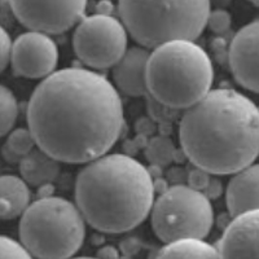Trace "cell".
<instances>
[{"mask_svg":"<svg viewBox=\"0 0 259 259\" xmlns=\"http://www.w3.org/2000/svg\"><path fill=\"white\" fill-rule=\"evenodd\" d=\"M26 118L36 147L70 165L108 153L124 123L114 84L83 68L55 70L41 80L30 97Z\"/></svg>","mask_w":259,"mask_h":259,"instance_id":"obj_1","label":"cell"},{"mask_svg":"<svg viewBox=\"0 0 259 259\" xmlns=\"http://www.w3.org/2000/svg\"><path fill=\"white\" fill-rule=\"evenodd\" d=\"M179 140L194 167L210 175L235 174L258 157V108L233 89L210 90L183 113Z\"/></svg>","mask_w":259,"mask_h":259,"instance_id":"obj_2","label":"cell"},{"mask_svg":"<svg viewBox=\"0 0 259 259\" xmlns=\"http://www.w3.org/2000/svg\"><path fill=\"white\" fill-rule=\"evenodd\" d=\"M154 194L149 170L126 154L87 162L75 180V205L85 223L104 233H123L142 224Z\"/></svg>","mask_w":259,"mask_h":259,"instance_id":"obj_3","label":"cell"},{"mask_svg":"<svg viewBox=\"0 0 259 259\" xmlns=\"http://www.w3.org/2000/svg\"><path fill=\"white\" fill-rule=\"evenodd\" d=\"M145 80L153 100L171 109L186 110L211 90L214 68L201 46L177 39L149 51Z\"/></svg>","mask_w":259,"mask_h":259,"instance_id":"obj_4","label":"cell"},{"mask_svg":"<svg viewBox=\"0 0 259 259\" xmlns=\"http://www.w3.org/2000/svg\"><path fill=\"white\" fill-rule=\"evenodd\" d=\"M210 11V0H118L121 22L145 48L194 40L206 27Z\"/></svg>","mask_w":259,"mask_h":259,"instance_id":"obj_5","label":"cell"},{"mask_svg":"<svg viewBox=\"0 0 259 259\" xmlns=\"http://www.w3.org/2000/svg\"><path fill=\"white\" fill-rule=\"evenodd\" d=\"M18 236L34 259H69L84 242L85 221L75 203L47 196L22 212Z\"/></svg>","mask_w":259,"mask_h":259,"instance_id":"obj_6","label":"cell"},{"mask_svg":"<svg viewBox=\"0 0 259 259\" xmlns=\"http://www.w3.org/2000/svg\"><path fill=\"white\" fill-rule=\"evenodd\" d=\"M152 228L162 242L203 240L214 224V210L203 192L175 184L159 193L150 209Z\"/></svg>","mask_w":259,"mask_h":259,"instance_id":"obj_7","label":"cell"},{"mask_svg":"<svg viewBox=\"0 0 259 259\" xmlns=\"http://www.w3.org/2000/svg\"><path fill=\"white\" fill-rule=\"evenodd\" d=\"M128 32L121 20L108 15L84 17L73 35L75 56L90 69H109L127 51Z\"/></svg>","mask_w":259,"mask_h":259,"instance_id":"obj_8","label":"cell"},{"mask_svg":"<svg viewBox=\"0 0 259 259\" xmlns=\"http://www.w3.org/2000/svg\"><path fill=\"white\" fill-rule=\"evenodd\" d=\"M13 15L29 30L62 34L79 22L87 0H9Z\"/></svg>","mask_w":259,"mask_h":259,"instance_id":"obj_9","label":"cell"},{"mask_svg":"<svg viewBox=\"0 0 259 259\" xmlns=\"http://www.w3.org/2000/svg\"><path fill=\"white\" fill-rule=\"evenodd\" d=\"M15 74L29 79H45L56 70L59 48L48 34L40 31L24 32L12 43L11 62Z\"/></svg>","mask_w":259,"mask_h":259,"instance_id":"obj_10","label":"cell"},{"mask_svg":"<svg viewBox=\"0 0 259 259\" xmlns=\"http://www.w3.org/2000/svg\"><path fill=\"white\" fill-rule=\"evenodd\" d=\"M259 22L253 21L236 32L230 46V68L242 89L256 94L258 79Z\"/></svg>","mask_w":259,"mask_h":259,"instance_id":"obj_11","label":"cell"},{"mask_svg":"<svg viewBox=\"0 0 259 259\" xmlns=\"http://www.w3.org/2000/svg\"><path fill=\"white\" fill-rule=\"evenodd\" d=\"M259 211L232 218L217 246L219 259H258Z\"/></svg>","mask_w":259,"mask_h":259,"instance_id":"obj_12","label":"cell"},{"mask_svg":"<svg viewBox=\"0 0 259 259\" xmlns=\"http://www.w3.org/2000/svg\"><path fill=\"white\" fill-rule=\"evenodd\" d=\"M148 57V48L142 46L127 48L123 56L113 66V79L118 92L134 97L148 95L145 80Z\"/></svg>","mask_w":259,"mask_h":259,"instance_id":"obj_13","label":"cell"},{"mask_svg":"<svg viewBox=\"0 0 259 259\" xmlns=\"http://www.w3.org/2000/svg\"><path fill=\"white\" fill-rule=\"evenodd\" d=\"M231 178L226 191L227 209L231 217L258 210L259 167L256 163L237 171Z\"/></svg>","mask_w":259,"mask_h":259,"instance_id":"obj_14","label":"cell"},{"mask_svg":"<svg viewBox=\"0 0 259 259\" xmlns=\"http://www.w3.org/2000/svg\"><path fill=\"white\" fill-rule=\"evenodd\" d=\"M21 178L27 186L41 187L51 184L59 177L60 162L35 147L18 161Z\"/></svg>","mask_w":259,"mask_h":259,"instance_id":"obj_15","label":"cell"},{"mask_svg":"<svg viewBox=\"0 0 259 259\" xmlns=\"http://www.w3.org/2000/svg\"><path fill=\"white\" fill-rule=\"evenodd\" d=\"M29 186L24 179L15 175L0 177V219L18 218L30 205Z\"/></svg>","mask_w":259,"mask_h":259,"instance_id":"obj_16","label":"cell"},{"mask_svg":"<svg viewBox=\"0 0 259 259\" xmlns=\"http://www.w3.org/2000/svg\"><path fill=\"white\" fill-rule=\"evenodd\" d=\"M156 259H219L217 247L200 239H184L166 244Z\"/></svg>","mask_w":259,"mask_h":259,"instance_id":"obj_17","label":"cell"},{"mask_svg":"<svg viewBox=\"0 0 259 259\" xmlns=\"http://www.w3.org/2000/svg\"><path fill=\"white\" fill-rule=\"evenodd\" d=\"M18 117V103L8 87L0 84V138L12 131Z\"/></svg>","mask_w":259,"mask_h":259,"instance_id":"obj_18","label":"cell"},{"mask_svg":"<svg viewBox=\"0 0 259 259\" xmlns=\"http://www.w3.org/2000/svg\"><path fill=\"white\" fill-rule=\"evenodd\" d=\"M174 143L166 136H156L150 139V142L147 144V158L150 163L156 166H167L172 162L175 157Z\"/></svg>","mask_w":259,"mask_h":259,"instance_id":"obj_19","label":"cell"},{"mask_svg":"<svg viewBox=\"0 0 259 259\" xmlns=\"http://www.w3.org/2000/svg\"><path fill=\"white\" fill-rule=\"evenodd\" d=\"M6 147L8 148L13 154L17 157H22L27 154L32 148H35V142L30 134L29 128H16L12 133H9L8 140L6 143Z\"/></svg>","mask_w":259,"mask_h":259,"instance_id":"obj_20","label":"cell"},{"mask_svg":"<svg viewBox=\"0 0 259 259\" xmlns=\"http://www.w3.org/2000/svg\"><path fill=\"white\" fill-rule=\"evenodd\" d=\"M0 259H34L22 245L8 236L0 235Z\"/></svg>","mask_w":259,"mask_h":259,"instance_id":"obj_21","label":"cell"},{"mask_svg":"<svg viewBox=\"0 0 259 259\" xmlns=\"http://www.w3.org/2000/svg\"><path fill=\"white\" fill-rule=\"evenodd\" d=\"M231 24H232L231 15L227 11H224V9L210 11L209 16H207L206 26L211 31L217 32V34H223V32H226L231 27Z\"/></svg>","mask_w":259,"mask_h":259,"instance_id":"obj_22","label":"cell"},{"mask_svg":"<svg viewBox=\"0 0 259 259\" xmlns=\"http://www.w3.org/2000/svg\"><path fill=\"white\" fill-rule=\"evenodd\" d=\"M12 39L8 31L0 26V73L7 69L11 62V51H12Z\"/></svg>","mask_w":259,"mask_h":259,"instance_id":"obj_23","label":"cell"},{"mask_svg":"<svg viewBox=\"0 0 259 259\" xmlns=\"http://www.w3.org/2000/svg\"><path fill=\"white\" fill-rule=\"evenodd\" d=\"M187 182H188L191 188L202 192L209 184L210 174L202 168L194 167L193 170L189 171V174H187Z\"/></svg>","mask_w":259,"mask_h":259,"instance_id":"obj_24","label":"cell"},{"mask_svg":"<svg viewBox=\"0 0 259 259\" xmlns=\"http://www.w3.org/2000/svg\"><path fill=\"white\" fill-rule=\"evenodd\" d=\"M203 194L206 196L207 198H214V197H218L219 194H221L222 192V186L221 183L218 182V180L212 179V178H210V182L209 184L206 186V188L203 189Z\"/></svg>","mask_w":259,"mask_h":259,"instance_id":"obj_25","label":"cell"},{"mask_svg":"<svg viewBox=\"0 0 259 259\" xmlns=\"http://www.w3.org/2000/svg\"><path fill=\"white\" fill-rule=\"evenodd\" d=\"M113 12V4L109 0H100L96 6V13L99 15H108L112 16Z\"/></svg>","mask_w":259,"mask_h":259,"instance_id":"obj_26","label":"cell"},{"mask_svg":"<svg viewBox=\"0 0 259 259\" xmlns=\"http://www.w3.org/2000/svg\"><path fill=\"white\" fill-rule=\"evenodd\" d=\"M99 258L100 259H118V253L117 250H114L113 247L108 246V247H104L103 250L99 253Z\"/></svg>","mask_w":259,"mask_h":259,"instance_id":"obj_27","label":"cell"},{"mask_svg":"<svg viewBox=\"0 0 259 259\" xmlns=\"http://www.w3.org/2000/svg\"><path fill=\"white\" fill-rule=\"evenodd\" d=\"M69 259H100V258H92V256H77V258H69Z\"/></svg>","mask_w":259,"mask_h":259,"instance_id":"obj_28","label":"cell"},{"mask_svg":"<svg viewBox=\"0 0 259 259\" xmlns=\"http://www.w3.org/2000/svg\"><path fill=\"white\" fill-rule=\"evenodd\" d=\"M249 2H250V3H253L254 6H258L259 4V0H249Z\"/></svg>","mask_w":259,"mask_h":259,"instance_id":"obj_29","label":"cell"}]
</instances>
